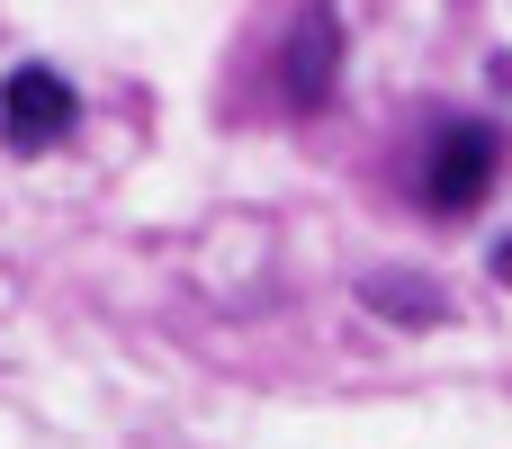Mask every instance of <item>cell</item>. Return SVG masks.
<instances>
[{
  "label": "cell",
  "instance_id": "277c9868",
  "mask_svg": "<svg viewBox=\"0 0 512 449\" xmlns=\"http://www.w3.org/2000/svg\"><path fill=\"white\" fill-rule=\"evenodd\" d=\"M360 306L387 315V324H441V315H450V297H441L432 279H414V270H369V279H360Z\"/></svg>",
  "mask_w": 512,
  "mask_h": 449
},
{
  "label": "cell",
  "instance_id": "6da1fadb",
  "mask_svg": "<svg viewBox=\"0 0 512 449\" xmlns=\"http://www.w3.org/2000/svg\"><path fill=\"white\" fill-rule=\"evenodd\" d=\"M504 126L495 117H441L432 135H423V162H414V189H423V207L432 216H477L486 198H495V180H504Z\"/></svg>",
  "mask_w": 512,
  "mask_h": 449
},
{
  "label": "cell",
  "instance_id": "5b68a950",
  "mask_svg": "<svg viewBox=\"0 0 512 449\" xmlns=\"http://www.w3.org/2000/svg\"><path fill=\"white\" fill-rule=\"evenodd\" d=\"M495 279H504V288H512V234H504V243H495Z\"/></svg>",
  "mask_w": 512,
  "mask_h": 449
},
{
  "label": "cell",
  "instance_id": "3957f363",
  "mask_svg": "<svg viewBox=\"0 0 512 449\" xmlns=\"http://www.w3.org/2000/svg\"><path fill=\"white\" fill-rule=\"evenodd\" d=\"M279 90H288V108H333V90H342V9H333V0H306V9L288 18Z\"/></svg>",
  "mask_w": 512,
  "mask_h": 449
},
{
  "label": "cell",
  "instance_id": "7a4b0ae2",
  "mask_svg": "<svg viewBox=\"0 0 512 449\" xmlns=\"http://www.w3.org/2000/svg\"><path fill=\"white\" fill-rule=\"evenodd\" d=\"M72 126H81V90H72L54 63L0 72V144H9V153H54Z\"/></svg>",
  "mask_w": 512,
  "mask_h": 449
}]
</instances>
